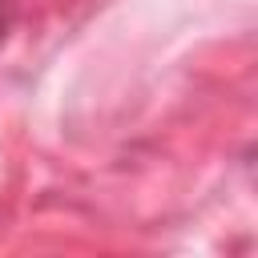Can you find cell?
<instances>
[{"instance_id":"cell-1","label":"cell","mask_w":258,"mask_h":258,"mask_svg":"<svg viewBox=\"0 0 258 258\" xmlns=\"http://www.w3.org/2000/svg\"><path fill=\"white\" fill-rule=\"evenodd\" d=\"M0 36H4V16H0Z\"/></svg>"}]
</instances>
